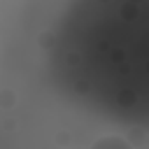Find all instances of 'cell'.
Listing matches in <instances>:
<instances>
[{
	"label": "cell",
	"mask_w": 149,
	"mask_h": 149,
	"mask_svg": "<svg viewBox=\"0 0 149 149\" xmlns=\"http://www.w3.org/2000/svg\"><path fill=\"white\" fill-rule=\"evenodd\" d=\"M91 149H133V144L123 137V135H116V133H109V135H100Z\"/></svg>",
	"instance_id": "1"
}]
</instances>
